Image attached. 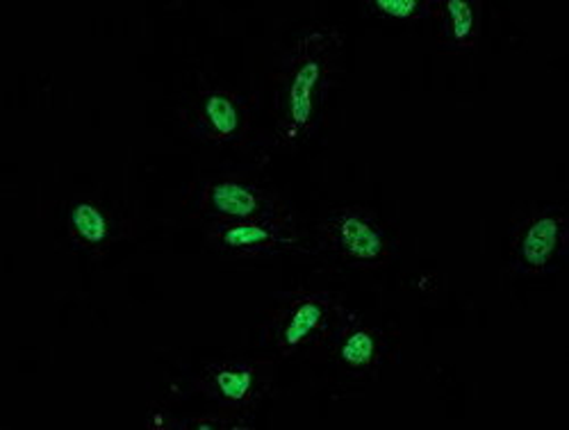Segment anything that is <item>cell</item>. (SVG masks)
I'll use <instances>...</instances> for the list:
<instances>
[{"mask_svg": "<svg viewBox=\"0 0 569 430\" xmlns=\"http://www.w3.org/2000/svg\"><path fill=\"white\" fill-rule=\"evenodd\" d=\"M345 39L330 26L303 30L284 51L271 89V141L295 151L312 137L342 67Z\"/></svg>", "mask_w": 569, "mask_h": 430, "instance_id": "cell-1", "label": "cell"}, {"mask_svg": "<svg viewBox=\"0 0 569 430\" xmlns=\"http://www.w3.org/2000/svg\"><path fill=\"white\" fill-rule=\"evenodd\" d=\"M367 8L373 12V17L397 23H412L436 17L433 0H371Z\"/></svg>", "mask_w": 569, "mask_h": 430, "instance_id": "cell-12", "label": "cell"}, {"mask_svg": "<svg viewBox=\"0 0 569 430\" xmlns=\"http://www.w3.org/2000/svg\"><path fill=\"white\" fill-rule=\"evenodd\" d=\"M436 17L442 23V43L451 51L469 53L477 48L481 32V3L467 0H447L436 3Z\"/></svg>", "mask_w": 569, "mask_h": 430, "instance_id": "cell-10", "label": "cell"}, {"mask_svg": "<svg viewBox=\"0 0 569 430\" xmlns=\"http://www.w3.org/2000/svg\"><path fill=\"white\" fill-rule=\"evenodd\" d=\"M187 219L206 226L240 223L290 212L280 194L253 178L240 173H217L199 178L182 201Z\"/></svg>", "mask_w": 569, "mask_h": 430, "instance_id": "cell-3", "label": "cell"}, {"mask_svg": "<svg viewBox=\"0 0 569 430\" xmlns=\"http://www.w3.org/2000/svg\"><path fill=\"white\" fill-rule=\"evenodd\" d=\"M184 130L217 149H242L253 130L251 108L240 91L226 84H201L180 110Z\"/></svg>", "mask_w": 569, "mask_h": 430, "instance_id": "cell-4", "label": "cell"}, {"mask_svg": "<svg viewBox=\"0 0 569 430\" xmlns=\"http://www.w3.org/2000/svg\"><path fill=\"white\" fill-rule=\"evenodd\" d=\"M328 349L345 373L362 378L383 367L388 356V338L383 330L349 314Z\"/></svg>", "mask_w": 569, "mask_h": 430, "instance_id": "cell-9", "label": "cell"}, {"mask_svg": "<svg viewBox=\"0 0 569 430\" xmlns=\"http://www.w3.org/2000/svg\"><path fill=\"white\" fill-rule=\"evenodd\" d=\"M273 380L276 364L271 360H221L208 364L194 386L221 412L244 417L269 397Z\"/></svg>", "mask_w": 569, "mask_h": 430, "instance_id": "cell-7", "label": "cell"}, {"mask_svg": "<svg viewBox=\"0 0 569 430\" xmlns=\"http://www.w3.org/2000/svg\"><path fill=\"white\" fill-rule=\"evenodd\" d=\"M208 249L226 260H267L297 253L306 244V234L292 212L278 217L206 226Z\"/></svg>", "mask_w": 569, "mask_h": 430, "instance_id": "cell-6", "label": "cell"}, {"mask_svg": "<svg viewBox=\"0 0 569 430\" xmlns=\"http://www.w3.org/2000/svg\"><path fill=\"white\" fill-rule=\"evenodd\" d=\"M321 249L356 269H381L395 258V242L383 221L365 208H340L317 226Z\"/></svg>", "mask_w": 569, "mask_h": 430, "instance_id": "cell-5", "label": "cell"}, {"mask_svg": "<svg viewBox=\"0 0 569 430\" xmlns=\"http://www.w3.org/2000/svg\"><path fill=\"white\" fill-rule=\"evenodd\" d=\"M567 217L562 210H538L521 221L512 239V260L521 273H545L565 253Z\"/></svg>", "mask_w": 569, "mask_h": 430, "instance_id": "cell-8", "label": "cell"}, {"mask_svg": "<svg viewBox=\"0 0 569 430\" xmlns=\"http://www.w3.org/2000/svg\"><path fill=\"white\" fill-rule=\"evenodd\" d=\"M349 312L342 299L323 290H301L282 299L264 323V338L282 358L330 347Z\"/></svg>", "mask_w": 569, "mask_h": 430, "instance_id": "cell-2", "label": "cell"}, {"mask_svg": "<svg viewBox=\"0 0 569 430\" xmlns=\"http://www.w3.org/2000/svg\"><path fill=\"white\" fill-rule=\"evenodd\" d=\"M67 230L80 249L101 251L112 239L114 221L99 201L78 199L67 212Z\"/></svg>", "mask_w": 569, "mask_h": 430, "instance_id": "cell-11", "label": "cell"}]
</instances>
